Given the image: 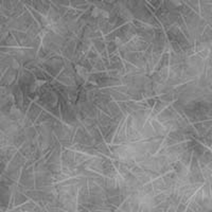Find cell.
I'll return each mask as SVG.
<instances>
[{"mask_svg":"<svg viewBox=\"0 0 212 212\" xmlns=\"http://www.w3.org/2000/svg\"><path fill=\"white\" fill-rule=\"evenodd\" d=\"M44 84H46V81L45 80H36V82H35V87L38 88L44 85Z\"/></svg>","mask_w":212,"mask_h":212,"instance_id":"obj_2","label":"cell"},{"mask_svg":"<svg viewBox=\"0 0 212 212\" xmlns=\"http://www.w3.org/2000/svg\"><path fill=\"white\" fill-rule=\"evenodd\" d=\"M75 68H76V70H78L79 74H80L83 79H85V80H86V79H87V76H88V73H87V71L85 70V68L81 67V66H76Z\"/></svg>","mask_w":212,"mask_h":212,"instance_id":"obj_1","label":"cell"}]
</instances>
